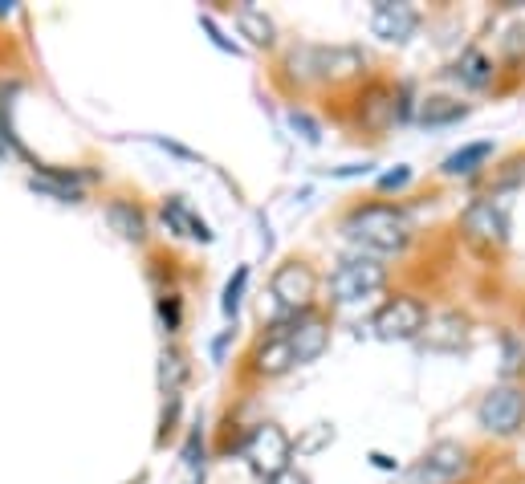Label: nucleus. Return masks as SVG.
I'll list each match as a JSON object with an SVG mask.
<instances>
[{"label":"nucleus","instance_id":"ddd939ff","mask_svg":"<svg viewBox=\"0 0 525 484\" xmlns=\"http://www.w3.org/2000/svg\"><path fill=\"white\" fill-rule=\"evenodd\" d=\"M29 188L37 196L57 200V204H78L82 200V175H66V171H57V167H37L29 175Z\"/></svg>","mask_w":525,"mask_h":484},{"label":"nucleus","instance_id":"5701e85b","mask_svg":"<svg viewBox=\"0 0 525 484\" xmlns=\"http://www.w3.org/2000/svg\"><path fill=\"white\" fill-rule=\"evenodd\" d=\"M285 123H289V131H294L302 143H310V147H318V143H322V127L314 123V118H310L306 110H298V106H294V110L285 114Z\"/></svg>","mask_w":525,"mask_h":484},{"label":"nucleus","instance_id":"6e6552de","mask_svg":"<svg viewBox=\"0 0 525 484\" xmlns=\"http://www.w3.org/2000/svg\"><path fill=\"white\" fill-rule=\"evenodd\" d=\"M469 472V448L456 440H440L432 444L407 472V484H452Z\"/></svg>","mask_w":525,"mask_h":484},{"label":"nucleus","instance_id":"20e7f679","mask_svg":"<svg viewBox=\"0 0 525 484\" xmlns=\"http://www.w3.org/2000/svg\"><path fill=\"white\" fill-rule=\"evenodd\" d=\"M245 460L261 480H277L281 472L294 468L289 464L294 460V440H289L277 423H261V428H253V436L245 444Z\"/></svg>","mask_w":525,"mask_h":484},{"label":"nucleus","instance_id":"c85d7f7f","mask_svg":"<svg viewBox=\"0 0 525 484\" xmlns=\"http://www.w3.org/2000/svg\"><path fill=\"white\" fill-rule=\"evenodd\" d=\"M155 143H159L163 151H171V155H180V159H188V163H196V159H200L196 151H188V147H180V143H167V139H155Z\"/></svg>","mask_w":525,"mask_h":484},{"label":"nucleus","instance_id":"aec40b11","mask_svg":"<svg viewBox=\"0 0 525 484\" xmlns=\"http://www.w3.org/2000/svg\"><path fill=\"white\" fill-rule=\"evenodd\" d=\"M399 118V102H395V94L391 90H383V86H375V90H367V102H363V123L371 127V131H387L391 123Z\"/></svg>","mask_w":525,"mask_h":484},{"label":"nucleus","instance_id":"1a4fd4ad","mask_svg":"<svg viewBox=\"0 0 525 484\" xmlns=\"http://www.w3.org/2000/svg\"><path fill=\"white\" fill-rule=\"evenodd\" d=\"M269 293L281 301L285 310H306L310 301H314V293H318V277H314V269L306 265V261H285V265H277V273H273V281H269Z\"/></svg>","mask_w":525,"mask_h":484},{"label":"nucleus","instance_id":"39448f33","mask_svg":"<svg viewBox=\"0 0 525 484\" xmlns=\"http://www.w3.org/2000/svg\"><path fill=\"white\" fill-rule=\"evenodd\" d=\"M477 423L489 436H517L525 423V391L513 383L493 387L481 403H477Z\"/></svg>","mask_w":525,"mask_h":484},{"label":"nucleus","instance_id":"a878e982","mask_svg":"<svg viewBox=\"0 0 525 484\" xmlns=\"http://www.w3.org/2000/svg\"><path fill=\"white\" fill-rule=\"evenodd\" d=\"M184 464H188V468H200V464H204V432H200V428H192V436H188V444H184Z\"/></svg>","mask_w":525,"mask_h":484},{"label":"nucleus","instance_id":"0eeeda50","mask_svg":"<svg viewBox=\"0 0 525 484\" xmlns=\"http://www.w3.org/2000/svg\"><path fill=\"white\" fill-rule=\"evenodd\" d=\"M371 326H375V338H383V342H412V338L424 334L428 310H424V301L399 293V297L387 301V306H379Z\"/></svg>","mask_w":525,"mask_h":484},{"label":"nucleus","instance_id":"2eb2a0df","mask_svg":"<svg viewBox=\"0 0 525 484\" xmlns=\"http://www.w3.org/2000/svg\"><path fill=\"white\" fill-rule=\"evenodd\" d=\"M464 90H485L489 82H493V57L489 53H481V49H464L456 62H452V70H448Z\"/></svg>","mask_w":525,"mask_h":484},{"label":"nucleus","instance_id":"423d86ee","mask_svg":"<svg viewBox=\"0 0 525 484\" xmlns=\"http://www.w3.org/2000/svg\"><path fill=\"white\" fill-rule=\"evenodd\" d=\"M460 232L469 236L473 245L501 249L509 240V208H505V200H493V196L473 200L469 208L460 212Z\"/></svg>","mask_w":525,"mask_h":484},{"label":"nucleus","instance_id":"b1692460","mask_svg":"<svg viewBox=\"0 0 525 484\" xmlns=\"http://www.w3.org/2000/svg\"><path fill=\"white\" fill-rule=\"evenodd\" d=\"M245 285H249V265H241V269H237V277H232V281L224 285V301H220V306H224V314H228V318H237L241 297H245Z\"/></svg>","mask_w":525,"mask_h":484},{"label":"nucleus","instance_id":"7c9ffc66","mask_svg":"<svg viewBox=\"0 0 525 484\" xmlns=\"http://www.w3.org/2000/svg\"><path fill=\"white\" fill-rule=\"evenodd\" d=\"M269 484H310V480H306L302 472H294V468H289V472H281V476H277V480H269Z\"/></svg>","mask_w":525,"mask_h":484},{"label":"nucleus","instance_id":"cd10ccee","mask_svg":"<svg viewBox=\"0 0 525 484\" xmlns=\"http://www.w3.org/2000/svg\"><path fill=\"white\" fill-rule=\"evenodd\" d=\"M200 25H204V29H208V33H212V41H216V45H220V49H228V53H241V49H237V45H232V41H228V37H224V33H220V29H216V21H212V17H200Z\"/></svg>","mask_w":525,"mask_h":484},{"label":"nucleus","instance_id":"393cba45","mask_svg":"<svg viewBox=\"0 0 525 484\" xmlns=\"http://www.w3.org/2000/svg\"><path fill=\"white\" fill-rule=\"evenodd\" d=\"M159 318H163V330H167V334L180 330V322H184V306H180V297H175V293L159 297Z\"/></svg>","mask_w":525,"mask_h":484},{"label":"nucleus","instance_id":"9b49d317","mask_svg":"<svg viewBox=\"0 0 525 484\" xmlns=\"http://www.w3.org/2000/svg\"><path fill=\"white\" fill-rule=\"evenodd\" d=\"M298 367V358H294V342H289V334H269L261 346H257V354H253V371L257 375H265V379H277V375H285V371H294Z\"/></svg>","mask_w":525,"mask_h":484},{"label":"nucleus","instance_id":"f3484780","mask_svg":"<svg viewBox=\"0 0 525 484\" xmlns=\"http://www.w3.org/2000/svg\"><path fill=\"white\" fill-rule=\"evenodd\" d=\"M163 220L175 228V232H180V236H188V240H200V245H208V240H212V228L180 200V196H171L167 204H163Z\"/></svg>","mask_w":525,"mask_h":484},{"label":"nucleus","instance_id":"4be33fe9","mask_svg":"<svg viewBox=\"0 0 525 484\" xmlns=\"http://www.w3.org/2000/svg\"><path fill=\"white\" fill-rule=\"evenodd\" d=\"M237 29H241V37H249V41L261 45V49L277 41L273 21H269L261 9H253V5H237Z\"/></svg>","mask_w":525,"mask_h":484},{"label":"nucleus","instance_id":"a211bd4d","mask_svg":"<svg viewBox=\"0 0 525 484\" xmlns=\"http://www.w3.org/2000/svg\"><path fill=\"white\" fill-rule=\"evenodd\" d=\"M489 159H493V143H464L460 151H452V155L440 163V171L452 175V179H460V175H477Z\"/></svg>","mask_w":525,"mask_h":484},{"label":"nucleus","instance_id":"f257e3e1","mask_svg":"<svg viewBox=\"0 0 525 484\" xmlns=\"http://www.w3.org/2000/svg\"><path fill=\"white\" fill-rule=\"evenodd\" d=\"M342 232L363 245L371 257H391V253H403L412 245V220H407L403 208L395 204H363L355 212H346L342 220Z\"/></svg>","mask_w":525,"mask_h":484},{"label":"nucleus","instance_id":"9d476101","mask_svg":"<svg viewBox=\"0 0 525 484\" xmlns=\"http://www.w3.org/2000/svg\"><path fill=\"white\" fill-rule=\"evenodd\" d=\"M420 9L416 5H395V0H379L371 9V33L387 45H407L420 33Z\"/></svg>","mask_w":525,"mask_h":484},{"label":"nucleus","instance_id":"f8f14e48","mask_svg":"<svg viewBox=\"0 0 525 484\" xmlns=\"http://www.w3.org/2000/svg\"><path fill=\"white\" fill-rule=\"evenodd\" d=\"M420 338L428 342V350L452 354V350H460L464 342H469V318L464 314H436V318H428Z\"/></svg>","mask_w":525,"mask_h":484},{"label":"nucleus","instance_id":"dca6fc26","mask_svg":"<svg viewBox=\"0 0 525 484\" xmlns=\"http://www.w3.org/2000/svg\"><path fill=\"white\" fill-rule=\"evenodd\" d=\"M106 224L119 232L123 240H131V245H143V240H147V216L131 200H110L106 204Z\"/></svg>","mask_w":525,"mask_h":484},{"label":"nucleus","instance_id":"c756f323","mask_svg":"<svg viewBox=\"0 0 525 484\" xmlns=\"http://www.w3.org/2000/svg\"><path fill=\"white\" fill-rule=\"evenodd\" d=\"M371 171V163H350V167H338V171H330L334 179H350V175H367Z\"/></svg>","mask_w":525,"mask_h":484},{"label":"nucleus","instance_id":"f03ea898","mask_svg":"<svg viewBox=\"0 0 525 484\" xmlns=\"http://www.w3.org/2000/svg\"><path fill=\"white\" fill-rule=\"evenodd\" d=\"M285 66L302 82H346V78L363 74L367 57L355 45H298V49H289Z\"/></svg>","mask_w":525,"mask_h":484},{"label":"nucleus","instance_id":"4468645a","mask_svg":"<svg viewBox=\"0 0 525 484\" xmlns=\"http://www.w3.org/2000/svg\"><path fill=\"white\" fill-rule=\"evenodd\" d=\"M281 334H289V342H294V358H298V367H306V362H314V358H322L326 354V346H330V326L322 322V318H306V322H298L294 330H281Z\"/></svg>","mask_w":525,"mask_h":484},{"label":"nucleus","instance_id":"bb28decb","mask_svg":"<svg viewBox=\"0 0 525 484\" xmlns=\"http://www.w3.org/2000/svg\"><path fill=\"white\" fill-rule=\"evenodd\" d=\"M412 184V167H395V171H387L383 179H379V192H399V188H407Z\"/></svg>","mask_w":525,"mask_h":484},{"label":"nucleus","instance_id":"412c9836","mask_svg":"<svg viewBox=\"0 0 525 484\" xmlns=\"http://www.w3.org/2000/svg\"><path fill=\"white\" fill-rule=\"evenodd\" d=\"M464 114H469V106H464V102L436 94V98H424V106H420V123H424V127H452V123H460Z\"/></svg>","mask_w":525,"mask_h":484},{"label":"nucleus","instance_id":"7ed1b4c3","mask_svg":"<svg viewBox=\"0 0 525 484\" xmlns=\"http://www.w3.org/2000/svg\"><path fill=\"white\" fill-rule=\"evenodd\" d=\"M387 285V265L371 253H355L338 261V269L330 273V301L338 306H359V301L375 297Z\"/></svg>","mask_w":525,"mask_h":484},{"label":"nucleus","instance_id":"6ab92c4d","mask_svg":"<svg viewBox=\"0 0 525 484\" xmlns=\"http://www.w3.org/2000/svg\"><path fill=\"white\" fill-rule=\"evenodd\" d=\"M188 375H192L188 354L175 350V346H167V350L159 354V391L171 395V399H180V387L188 383Z\"/></svg>","mask_w":525,"mask_h":484}]
</instances>
